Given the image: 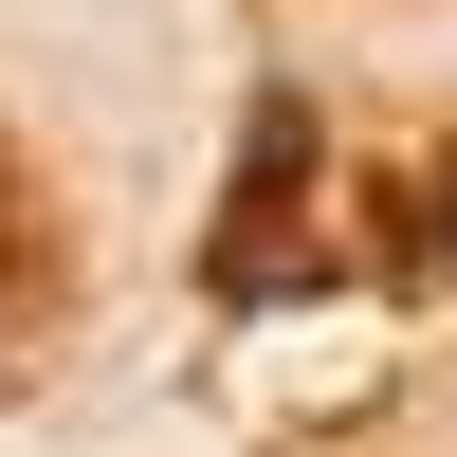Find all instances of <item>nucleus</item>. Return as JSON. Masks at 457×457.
<instances>
[{
  "instance_id": "f257e3e1",
  "label": "nucleus",
  "mask_w": 457,
  "mask_h": 457,
  "mask_svg": "<svg viewBox=\"0 0 457 457\" xmlns=\"http://www.w3.org/2000/svg\"><path fill=\"white\" fill-rule=\"evenodd\" d=\"M55 329H73V220H55V183H37V146L0 129V385H19Z\"/></svg>"
}]
</instances>
